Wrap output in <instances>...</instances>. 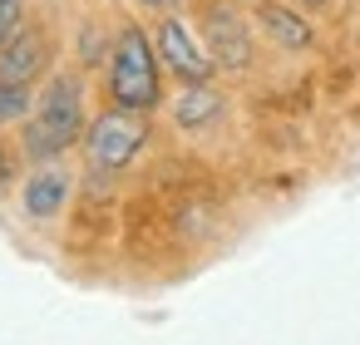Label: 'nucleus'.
Instances as JSON below:
<instances>
[{
    "label": "nucleus",
    "mask_w": 360,
    "mask_h": 345,
    "mask_svg": "<svg viewBox=\"0 0 360 345\" xmlns=\"http://www.w3.org/2000/svg\"><path fill=\"white\" fill-rule=\"evenodd\" d=\"M84 129H89L84 124V84L75 74H55L25 119V158L50 163L65 148H75L84 138Z\"/></svg>",
    "instance_id": "1"
},
{
    "label": "nucleus",
    "mask_w": 360,
    "mask_h": 345,
    "mask_svg": "<svg viewBox=\"0 0 360 345\" xmlns=\"http://www.w3.org/2000/svg\"><path fill=\"white\" fill-rule=\"evenodd\" d=\"M109 99L124 104V109H143V114H153L158 99H163L158 45L139 25L119 30V40H114V55H109Z\"/></svg>",
    "instance_id": "2"
},
{
    "label": "nucleus",
    "mask_w": 360,
    "mask_h": 345,
    "mask_svg": "<svg viewBox=\"0 0 360 345\" xmlns=\"http://www.w3.org/2000/svg\"><path fill=\"white\" fill-rule=\"evenodd\" d=\"M143 143H148V114H143V109H124V104L104 109V114L84 129V168H89V178H114V173H124V168L139 158Z\"/></svg>",
    "instance_id": "3"
},
{
    "label": "nucleus",
    "mask_w": 360,
    "mask_h": 345,
    "mask_svg": "<svg viewBox=\"0 0 360 345\" xmlns=\"http://www.w3.org/2000/svg\"><path fill=\"white\" fill-rule=\"evenodd\" d=\"M153 45H158V60H163L183 84H207L212 70H217L212 55H207V45H202V35H193V25L178 20V15H163V20H158Z\"/></svg>",
    "instance_id": "4"
},
{
    "label": "nucleus",
    "mask_w": 360,
    "mask_h": 345,
    "mask_svg": "<svg viewBox=\"0 0 360 345\" xmlns=\"http://www.w3.org/2000/svg\"><path fill=\"white\" fill-rule=\"evenodd\" d=\"M202 45H207L212 65H222V70H247L252 65V30L232 6H207L202 11Z\"/></svg>",
    "instance_id": "5"
},
{
    "label": "nucleus",
    "mask_w": 360,
    "mask_h": 345,
    "mask_svg": "<svg viewBox=\"0 0 360 345\" xmlns=\"http://www.w3.org/2000/svg\"><path fill=\"white\" fill-rule=\"evenodd\" d=\"M50 65V45L40 30H15L6 45H0V79L11 84H35Z\"/></svg>",
    "instance_id": "6"
},
{
    "label": "nucleus",
    "mask_w": 360,
    "mask_h": 345,
    "mask_svg": "<svg viewBox=\"0 0 360 345\" xmlns=\"http://www.w3.org/2000/svg\"><path fill=\"white\" fill-rule=\"evenodd\" d=\"M257 25H262V35H266L271 45H281V50H311V45H316L311 20H306L301 11H291L286 0H257Z\"/></svg>",
    "instance_id": "7"
},
{
    "label": "nucleus",
    "mask_w": 360,
    "mask_h": 345,
    "mask_svg": "<svg viewBox=\"0 0 360 345\" xmlns=\"http://www.w3.org/2000/svg\"><path fill=\"white\" fill-rule=\"evenodd\" d=\"M222 114H227V99H222L212 84H183V94L173 99V124H178L183 134L212 129Z\"/></svg>",
    "instance_id": "8"
},
{
    "label": "nucleus",
    "mask_w": 360,
    "mask_h": 345,
    "mask_svg": "<svg viewBox=\"0 0 360 345\" xmlns=\"http://www.w3.org/2000/svg\"><path fill=\"white\" fill-rule=\"evenodd\" d=\"M65 197H70V173L45 163V168H35V173L25 178V197H20V202H25L30 217L45 222V217H55V212L65 207Z\"/></svg>",
    "instance_id": "9"
},
{
    "label": "nucleus",
    "mask_w": 360,
    "mask_h": 345,
    "mask_svg": "<svg viewBox=\"0 0 360 345\" xmlns=\"http://www.w3.org/2000/svg\"><path fill=\"white\" fill-rule=\"evenodd\" d=\"M30 109H35L30 84H11V79H0V124H20V119H30Z\"/></svg>",
    "instance_id": "10"
},
{
    "label": "nucleus",
    "mask_w": 360,
    "mask_h": 345,
    "mask_svg": "<svg viewBox=\"0 0 360 345\" xmlns=\"http://www.w3.org/2000/svg\"><path fill=\"white\" fill-rule=\"evenodd\" d=\"M25 25V0H0V45Z\"/></svg>",
    "instance_id": "11"
},
{
    "label": "nucleus",
    "mask_w": 360,
    "mask_h": 345,
    "mask_svg": "<svg viewBox=\"0 0 360 345\" xmlns=\"http://www.w3.org/2000/svg\"><path fill=\"white\" fill-rule=\"evenodd\" d=\"M134 6H143V11H158V15H173L183 0H134Z\"/></svg>",
    "instance_id": "12"
},
{
    "label": "nucleus",
    "mask_w": 360,
    "mask_h": 345,
    "mask_svg": "<svg viewBox=\"0 0 360 345\" xmlns=\"http://www.w3.org/2000/svg\"><path fill=\"white\" fill-rule=\"evenodd\" d=\"M15 173V158H11V148H0V183H6Z\"/></svg>",
    "instance_id": "13"
},
{
    "label": "nucleus",
    "mask_w": 360,
    "mask_h": 345,
    "mask_svg": "<svg viewBox=\"0 0 360 345\" xmlns=\"http://www.w3.org/2000/svg\"><path fill=\"white\" fill-rule=\"evenodd\" d=\"M301 6H316V11H326V6H335V0H301Z\"/></svg>",
    "instance_id": "14"
}]
</instances>
